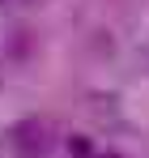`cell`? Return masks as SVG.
<instances>
[{
  "mask_svg": "<svg viewBox=\"0 0 149 158\" xmlns=\"http://www.w3.org/2000/svg\"><path fill=\"white\" fill-rule=\"evenodd\" d=\"M13 145H17L22 158H43L51 150V128L38 115H26V120H17V128H13Z\"/></svg>",
  "mask_w": 149,
  "mask_h": 158,
  "instance_id": "obj_1",
  "label": "cell"
},
{
  "mask_svg": "<svg viewBox=\"0 0 149 158\" xmlns=\"http://www.w3.org/2000/svg\"><path fill=\"white\" fill-rule=\"evenodd\" d=\"M98 158H119V154H98Z\"/></svg>",
  "mask_w": 149,
  "mask_h": 158,
  "instance_id": "obj_3",
  "label": "cell"
},
{
  "mask_svg": "<svg viewBox=\"0 0 149 158\" xmlns=\"http://www.w3.org/2000/svg\"><path fill=\"white\" fill-rule=\"evenodd\" d=\"M68 154H73V158H98V145H94V137L73 132V137H68Z\"/></svg>",
  "mask_w": 149,
  "mask_h": 158,
  "instance_id": "obj_2",
  "label": "cell"
}]
</instances>
